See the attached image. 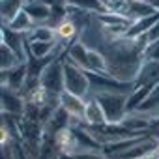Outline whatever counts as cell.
<instances>
[{"instance_id":"cell-4","label":"cell","mask_w":159,"mask_h":159,"mask_svg":"<svg viewBox=\"0 0 159 159\" xmlns=\"http://www.w3.org/2000/svg\"><path fill=\"white\" fill-rule=\"evenodd\" d=\"M84 120H86L88 124H94V125H99V124H105V122H107V116H105L103 107L99 105V101H90V103L86 105Z\"/></svg>"},{"instance_id":"cell-2","label":"cell","mask_w":159,"mask_h":159,"mask_svg":"<svg viewBox=\"0 0 159 159\" xmlns=\"http://www.w3.org/2000/svg\"><path fill=\"white\" fill-rule=\"evenodd\" d=\"M64 77H66V92H71V94H75V96H79L81 98L84 92H86V88H88V81H86V77L79 71V69H75V67H66L64 69Z\"/></svg>"},{"instance_id":"cell-1","label":"cell","mask_w":159,"mask_h":159,"mask_svg":"<svg viewBox=\"0 0 159 159\" xmlns=\"http://www.w3.org/2000/svg\"><path fill=\"white\" fill-rule=\"evenodd\" d=\"M99 105L103 107V112L107 116L109 124H116L122 120L124 107H125V98L124 96H114V94H101L99 96Z\"/></svg>"},{"instance_id":"cell-3","label":"cell","mask_w":159,"mask_h":159,"mask_svg":"<svg viewBox=\"0 0 159 159\" xmlns=\"http://www.w3.org/2000/svg\"><path fill=\"white\" fill-rule=\"evenodd\" d=\"M60 103H62V109L69 114V116H79V118H84V111H86V105L84 101L71 94V92H62L60 94Z\"/></svg>"},{"instance_id":"cell-6","label":"cell","mask_w":159,"mask_h":159,"mask_svg":"<svg viewBox=\"0 0 159 159\" xmlns=\"http://www.w3.org/2000/svg\"><path fill=\"white\" fill-rule=\"evenodd\" d=\"M58 34H60L64 39H69V38L75 34V26H73V23H69V21L62 23V25L58 26Z\"/></svg>"},{"instance_id":"cell-5","label":"cell","mask_w":159,"mask_h":159,"mask_svg":"<svg viewBox=\"0 0 159 159\" xmlns=\"http://www.w3.org/2000/svg\"><path fill=\"white\" fill-rule=\"evenodd\" d=\"M45 99H47V88L41 84V86H38L32 94H30V101L34 103V105H43L45 103Z\"/></svg>"}]
</instances>
